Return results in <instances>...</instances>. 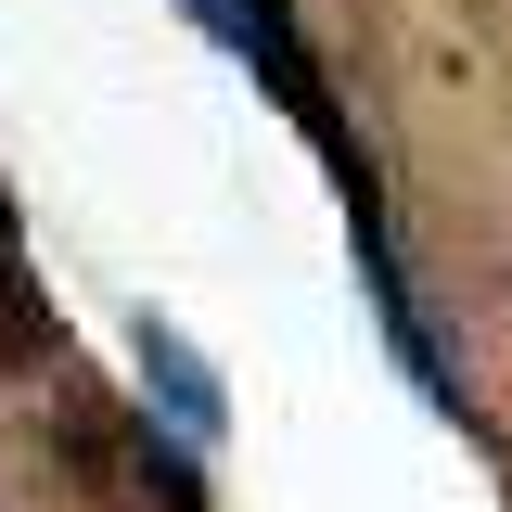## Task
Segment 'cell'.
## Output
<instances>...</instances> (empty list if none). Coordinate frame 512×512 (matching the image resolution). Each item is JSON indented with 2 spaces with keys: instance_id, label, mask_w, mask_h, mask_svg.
I'll use <instances>...</instances> for the list:
<instances>
[{
  "instance_id": "6da1fadb",
  "label": "cell",
  "mask_w": 512,
  "mask_h": 512,
  "mask_svg": "<svg viewBox=\"0 0 512 512\" xmlns=\"http://www.w3.org/2000/svg\"><path fill=\"white\" fill-rule=\"evenodd\" d=\"M128 359H141V397H154L167 448H180V461H218V436H231V384H218V359L192 346L180 320H154V308H141V333H128Z\"/></svg>"
},
{
  "instance_id": "7a4b0ae2",
  "label": "cell",
  "mask_w": 512,
  "mask_h": 512,
  "mask_svg": "<svg viewBox=\"0 0 512 512\" xmlns=\"http://www.w3.org/2000/svg\"><path fill=\"white\" fill-rule=\"evenodd\" d=\"M180 13H192V26H205V39H218L231 64H256V77H269V90H282V103H295V116L333 141L320 64H308V39H295V0H180Z\"/></svg>"
},
{
  "instance_id": "3957f363",
  "label": "cell",
  "mask_w": 512,
  "mask_h": 512,
  "mask_svg": "<svg viewBox=\"0 0 512 512\" xmlns=\"http://www.w3.org/2000/svg\"><path fill=\"white\" fill-rule=\"evenodd\" d=\"M346 231H359V282H372V320H384V346H397V372H410V384L448 410V423H461V372L436 359V333H423V295H410V269H397V244H384V218L359 205Z\"/></svg>"
}]
</instances>
